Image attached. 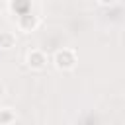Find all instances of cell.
<instances>
[{
	"label": "cell",
	"mask_w": 125,
	"mask_h": 125,
	"mask_svg": "<svg viewBox=\"0 0 125 125\" xmlns=\"http://www.w3.org/2000/svg\"><path fill=\"white\" fill-rule=\"evenodd\" d=\"M53 64L59 70H72L78 64V55L72 47H62L53 55Z\"/></svg>",
	"instance_id": "6da1fadb"
},
{
	"label": "cell",
	"mask_w": 125,
	"mask_h": 125,
	"mask_svg": "<svg viewBox=\"0 0 125 125\" xmlns=\"http://www.w3.org/2000/svg\"><path fill=\"white\" fill-rule=\"evenodd\" d=\"M47 62H49V57H47V53L41 51V49H31V51H27V55H25V64H27L31 70H43V68L47 66Z\"/></svg>",
	"instance_id": "7a4b0ae2"
},
{
	"label": "cell",
	"mask_w": 125,
	"mask_h": 125,
	"mask_svg": "<svg viewBox=\"0 0 125 125\" xmlns=\"http://www.w3.org/2000/svg\"><path fill=\"white\" fill-rule=\"evenodd\" d=\"M39 23H41L39 16H33V14H21V16L18 18V29L23 31V33L35 31V29L39 27Z\"/></svg>",
	"instance_id": "3957f363"
},
{
	"label": "cell",
	"mask_w": 125,
	"mask_h": 125,
	"mask_svg": "<svg viewBox=\"0 0 125 125\" xmlns=\"http://www.w3.org/2000/svg\"><path fill=\"white\" fill-rule=\"evenodd\" d=\"M16 43H18V39H16V33H14V31H8V29H2V31H0V49H2V51L14 49Z\"/></svg>",
	"instance_id": "277c9868"
},
{
	"label": "cell",
	"mask_w": 125,
	"mask_h": 125,
	"mask_svg": "<svg viewBox=\"0 0 125 125\" xmlns=\"http://www.w3.org/2000/svg\"><path fill=\"white\" fill-rule=\"evenodd\" d=\"M18 121V113L12 107H0V125H10Z\"/></svg>",
	"instance_id": "5b68a950"
},
{
	"label": "cell",
	"mask_w": 125,
	"mask_h": 125,
	"mask_svg": "<svg viewBox=\"0 0 125 125\" xmlns=\"http://www.w3.org/2000/svg\"><path fill=\"white\" fill-rule=\"evenodd\" d=\"M98 4H102V6H111V4H115L117 0H96Z\"/></svg>",
	"instance_id": "8992f818"
},
{
	"label": "cell",
	"mask_w": 125,
	"mask_h": 125,
	"mask_svg": "<svg viewBox=\"0 0 125 125\" xmlns=\"http://www.w3.org/2000/svg\"><path fill=\"white\" fill-rule=\"evenodd\" d=\"M6 96V86H4V82H0V98H4Z\"/></svg>",
	"instance_id": "52a82bcc"
},
{
	"label": "cell",
	"mask_w": 125,
	"mask_h": 125,
	"mask_svg": "<svg viewBox=\"0 0 125 125\" xmlns=\"http://www.w3.org/2000/svg\"><path fill=\"white\" fill-rule=\"evenodd\" d=\"M10 125H21V123H18V121H14V123H10Z\"/></svg>",
	"instance_id": "ba28073f"
}]
</instances>
